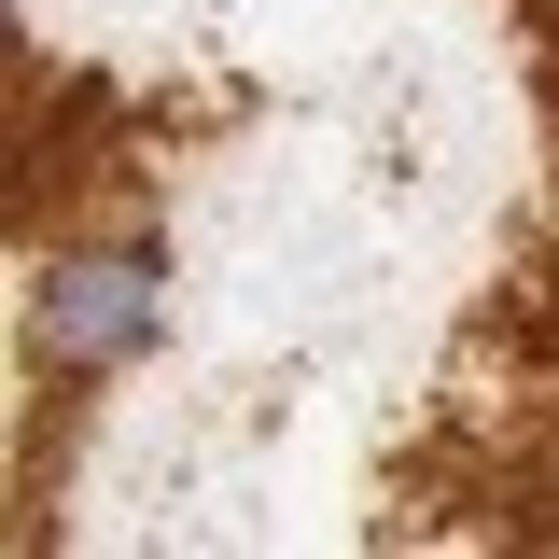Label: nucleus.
Listing matches in <instances>:
<instances>
[{
    "label": "nucleus",
    "instance_id": "nucleus-1",
    "mask_svg": "<svg viewBox=\"0 0 559 559\" xmlns=\"http://www.w3.org/2000/svg\"><path fill=\"white\" fill-rule=\"evenodd\" d=\"M154 322H168L154 238H57V252L28 266V364H57V378H112V364H140Z\"/></svg>",
    "mask_w": 559,
    "mask_h": 559
}]
</instances>
